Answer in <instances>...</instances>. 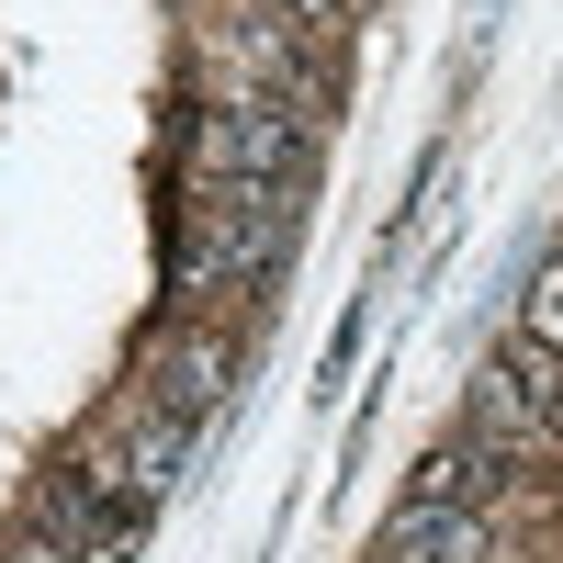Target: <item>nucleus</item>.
Returning a JSON list of instances; mask_svg holds the SVG:
<instances>
[{"instance_id":"f257e3e1","label":"nucleus","mask_w":563,"mask_h":563,"mask_svg":"<svg viewBox=\"0 0 563 563\" xmlns=\"http://www.w3.org/2000/svg\"><path fill=\"white\" fill-rule=\"evenodd\" d=\"M316 169V113L282 102V90H214L180 135V180H203V192H305Z\"/></svg>"},{"instance_id":"f03ea898","label":"nucleus","mask_w":563,"mask_h":563,"mask_svg":"<svg viewBox=\"0 0 563 563\" xmlns=\"http://www.w3.org/2000/svg\"><path fill=\"white\" fill-rule=\"evenodd\" d=\"M102 462H113V474L158 507L180 474H192V417H169V406H147V395H135V406H124V440H113Z\"/></svg>"},{"instance_id":"7ed1b4c3","label":"nucleus","mask_w":563,"mask_h":563,"mask_svg":"<svg viewBox=\"0 0 563 563\" xmlns=\"http://www.w3.org/2000/svg\"><path fill=\"white\" fill-rule=\"evenodd\" d=\"M372 563H485V507H395L384 541H372Z\"/></svg>"},{"instance_id":"20e7f679","label":"nucleus","mask_w":563,"mask_h":563,"mask_svg":"<svg viewBox=\"0 0 563 563\" xmlns=\"http://www.w3.org/2000/svg\"><path fill=\"white\" fill-rule=\"evenodd\" d=\"M225 372H238V350L203 339V327H192V339H158V361H147V406H169V417H192V429H203L214 395H225Z\"/></svg>"}]
</instances>
